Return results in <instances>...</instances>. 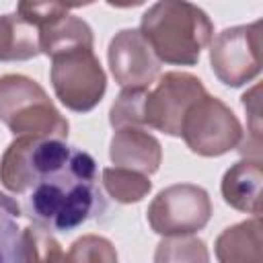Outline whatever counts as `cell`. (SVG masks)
<instances>
[{
  "label": "cell",
  "mask_w": 263,
  "mask_h": 263,
  "mask_svg": "<svg viewBox=\"0 0 263 263\" xmlns=\"http://www.w3.org/2000/svg\"><path fill=\"white\" fill-rule=\"evenodd\" d=\"M23 216L45 230L70 232L80 224L103 216L105 195L97 181V160L84 150H72L70 162L43 177L23 195Z\"/></svg>",
  "instance_id": "1"
},
{
  "label": "cell",
  "mask_w": 263,
  "mask_h": 263,
  "mask_svg": "<svg viewBox=\"0 0 263 263\" xmlns=\"http://www.w3.org/2000/svg\"><path fill=\"white\" fill-rule=\"evenodd\" d=\"M142 37L162 64L193 66L212 43L214 25L195 4L183 0H162L152 4L140 21Z\"/></svg>",
  "instance_id": "2"
},
{
  "label": "cell",
  "mask_w": 263,
  "mask_h": 263,
  "mask_svg": "<svg viewBox=\"0 0 263 263\" xmlns=\"http://www.w3.org/2000/svg\"><path fill=\"white\" fill-rule=\"evenodd\" d=\"M0 121L16 138L66 140L68 119L58 111L45 88L25 74L0 76Z\"/></svg>",
  "instance_id": "3"
},
{
  "label": "cell",
  "mask_w": 263,
  "mask_h": 263,
  "mask_svg": "<svg viewBox=\"0 0 263 263\" xmlns=\"http://www.w3.org/2000/svg\"><path fill=\"white\" fill-rule=\"evenodd\" d=\"M49 60V80L58 101L66 109L74 113H88L103 101L107 76L92 45L64 49Z\"/></svg>",
  "instance_id": "4"
},
{
  "label": "cell",
  "mask_w": 263,
  "mask_h": 263,
  "mask_svg": "<svg viewBox=\"0 0 263 263\" xmlns=\"http://www.w3.org/2000/svg\"><path fill=\"white\" fill-rule=\"evenodd\" d=\"M62 140L14 138L0 158V183L12 195H27L43 177L62 171L72 156Z\"/></svg>",
  "instance_id": "5"
},
{
  "label": "cell",
  "mask_w": 263,
  "mask_h": 263,
  "mask_svg": "<svg viewBox=\"0 0 263 263\" xmlns=\"http://www.w3.org/2000/svg\"><path fill=\"white\" fill-rule=\"evenodd\" d=\"M181 138L191 152L212 158L238 148L245 132L238 117L226 103L218 97L203 95L187 109L181 125Z\"/></svg>",
  "instance_id": "6"
},
{
  "label": "cell",
  "mask_w": 263,
  "mask_h": 263,
  "mask_svg": "<svg viewBox=\"0 0 263 263\" xmlns=\"http://www.w3.org/2000/svg\"><path fill=\"white\" fill-rule=\"evenodd\" d=\"M146 218L160 236H187L205 228L212 218V201L203 187L177 183L156 193Z\"/></svg>",
  "instance_id": "7"
},
{
  "label": "cell",
  "mask_w": 263,
  "mask_h": 263,
  "mask_svg": "<svg viewBox=\"0 0 263 263\" xmlns=\"http://www.w3.org/2000/svg\"><path fill=\"white\" fill-rule=\"evenodd\" d=\"M208 95L203 82L189 72H164L154 88H148L142 109V127L181 138L187 109Z\"/></svg>",
  "instance_id": "8"
},
{
  "label": "cell",
  "mask_w": 263,
  "mask_h": 263,
  "mask_svg": "<svg viewBox=\"0 0 263 263\" xmlns=\"http://www.w3.org/2000/svg\"><path fill=\"white\" fill-rule=\"evenodd\" d=\"M210 64L226 86H242L261 72V21L228 27L210 43Z\"/></svg>",
  "instance_id": "9"
},
{
  "label": "cell",
  "mask_w": 263,
  "mask_h": 263,
  "mask_svg": "<svg viewBox=\"0 0 263 263\" xmlns=\"http://www.w3.org/2000/svg\"><path fill=\"white\" fill-rule=\"evenodd\" d=\"M109 70L121 88H150L160 74V62L138 29H121L107 49Z\"/></svg>",
  "instance_id": "10"
},
{
  "label": "cell",
  "mask_w": 263,
  "mask_h": 263,
  "mask_svg": "<svg viewBox=\"0 0 263 263\" xmlns=\"http://www.w3.org/2000/svg\"><path fill=\"white\" fill-rule=\"evenodd\" d=\"M109 158L119 168H129L150 177L160 168L162 146L144 127H119L111 138Z\"/></svg>",
  "instance_id": "11"
},
{
  "label": "cell",
  "mask_w": 263,
  "mask_h": 263,
  "mask_svg": "<svg viewBox=\"0 0 263 263\" xmlns=\"http://www.w3.org/2000/svg\"><path fill=\"white\" fill-rule=\"evenodd\" d=\"M261 183H263V166L261 160L242 158L234 162L222 177V197L224 201L253 216H261Z\"/></svg>",
  "instance_id": "12"
},
{
  "label": "cell",
  "mask_w": 263,
  "mask_h": 263,
  "mask_svg": "<svg viewBox=\"0 0 263 263\" xmlns=\"http://www.w3.org/2000/svg\"><path fill=\"white\" fill-rule=\"evenodd\" d=\"M218 263H263L261 216L222 230L214 245Z\"/></svg>",
  "instance_id": "13"
},
{
  "label": "cell",
  "mask_w": 263,
  "mask_h": 263,
  "mask_svg": "<svg viewBox=\"0 0 263 263\" xmlns=\"http://www.w3.org/2000/svg\"><path fill=\"white\" fill-rule=\"evenodd\" d=\"M37 31H39V51L47 58H51L64 49L78 47V45L95 47L92 29L88 27V23L70 12L55 16L53 21H49L47 25H43Z\"/></svg>",
  "instance_id": "14"
},
{
  "label": "cell",
  "mask_w": 263,
  "mask_h": 263,
  "mask_svg": "<svg viewBox=\"0 0 263 263\" xmlns=\"http://www.w3.org/2000/svg\"><path fill=\"white\" fill-rule=\"evenodd\" d=\"M39 53V31L16 12L0 14V62H25Z\"/></svg>",
  "instance_id": "15"
},
{
  "label": "cell",
  "mask_w": 263,
  "mask_h": 263,
  "mask_svg": "<svg viewBox=\"0 0 263 263\" xmlns=\"http://www.w3.org/2000/svg\"><path fill=\"white\" fill-rule=\"evenodd\" d=\"M101 181H103L105 191L119 203H138L152 189L150 177L129 171V168H119V166L103 168Z\"/></svg>",
  "instance_id": "16"
},
{
  "label": "cell",
  "mask_w": 263,
  "mask_h": 263,
  "mask_svg": "<svg viewBox=\"0 0 263 263\" xmlns=\"http://www.w3.org/2000/svg\"><path fill=\"white\" fill-rule=\"evenodd\" d=\"M154 263H210V251L193 234L164 236L154 251Z\"/></svg>",
  "instance_id": "17"
},
{
  "label": "cell",
  "mask_w": 263,
  "mask_h": 263,
  "mask_svg": "<svg viewBox=\"0 0 263 263\" xmlns=\"http://www.w3.org/2000/svg\"><path fill=\"white\" fill-rule=\"evenodd\" d=\"M27 263H70L68 253L53 238V234L37 224L23 228Z\"/></svg>",
  "instance_id": "18"
},
{
  "label": "cell",
  "mask_w": 263,
  "mask_h": 263,
  "mask_svg": "<svg viewBox=\"0 0 263 263\" xmlns=\"http://www.w3.org/2000/svg\"><path fill=\"white\" fill-rule=\"evenodd\" d=\"M70 263H119L113 242L99 234H84L68 249Z\"/></svg>",
  "instance_id": "19"
},
{
  "label": "cell",
  "mask_w": 263,
  "mask_h": 263,
  "mask_svg": "<svg viewBox=\"0 0 263 263\" xmlns=\"http://www.w3.org/2000/svg\"><path fill=\"white\" fill-rule=\"evenodd\" d=\"M148 88H123L109 111V123L119 127H142V109Z\"/></svg>",
  "instance_id": "20"
},
{
  "label": "cell",
  "mask_w": 263,
  "mask_h": 263,
  "mask_svg": "<svg viewBox=\"0 0 263 263\" xmlns=\"http://www.w3.org/2000/svg\"><path fill=\"white\" fill-rule=\"evenodd\" d=\"M259 92H261V86L255 84L251 90L242 95V107L251 121L249 125L251 136L242 138V142L238 144V150L249 160H261V99H259Z\"/></svg>",
  "instance_id": "21"
},
{
  "label": "cell",
  "mask_w": 263,
  "mask_h": 263,
  "mask_svg": "<svg viewBox=\"0 0 263 263\" xmlns=\"http://www.w3.org/2000/svg\"><path fill=\"white\" fill-rule=\"evenodd\" d=\"M0 263H27L23 230L4 210H0Z\"/></svg>",
  "instance_id": "22"
},
{
  "label": "cell",
  "mask_w": 263,
  "mask_h": 263,
  "mask_svg": "<svg viewBox=\"0 0 263 263\" xmlns=\"http://www.w3.org/2000/svg\"><path fill=\"white\" fill-rule=\"evenodd\" d=\"M0 210H4L10 216H23V210H21V203L16 201V197H10L2 191H0Z\"/></svg>",
  "instance_id": "23"
}]
</instances>
